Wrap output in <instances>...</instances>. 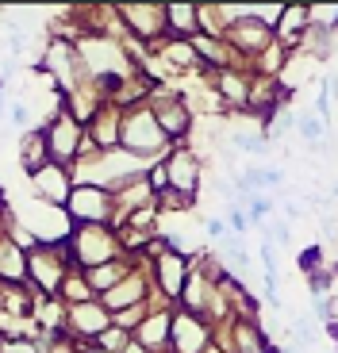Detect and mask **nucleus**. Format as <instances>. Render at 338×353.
<instances>
[{
  "mask_svg": "<svg viewBox=\"0 0 338 353\" xmlns=\"http://www.w3.org/2000/svg\"><path fill=\"white\" fill-rule=\"evenodd\" d=\"M154 188H166V169H154Z\"/></svg>",
  "mask_w": 338,
  "mask_h": 353,
  "instance_id": "17",
  "label": "nucleus"
},
{
  "mask_svg": "<svg viewBox=\"0 0 338 353\" xmlns=\"http://www.w3.org/2000/svg\"><path fill=\"white\" fill-rule=\"evenodd\" d=\"M127 353H143V350H139V345H131V350H127Z\"/></svg>",
  "mask_w": 338,
  "mask_h": 353,
  "instance_id": "19",
  "label": "nucleus"
},
{
  "mask_svg": "<svg viewBox=\"0 0 338 353\" xmlns=\"http://www.w3.org/2000/svg\"><path fill=\"white\" fill-rule=\"evenodd\" d=\"M123 139L131 150H158L161 146V131L154 123V115H139V119H127Z\"/></svg>",
  "mask_w": 338,
  "mask_h": 353,
  "instance_id": "1",
  "label": "nucleus"
},
{
  "mask_svg": "<svg viewBox=\"0 0 338 353\" xmlns=\"http://www.w3.org/2000/svg\"><path fill=\"white\" fill-rule=\"evenodd\" d=\"M77 327L85 330V334H100L104 330V315H100V307H77Z\"/></svg>",
  "mask_w": 338,
  "mask_h": 353,
  "instance_id": "10",
  "label": "nucleus"
},
{
  "mask_svg": "<svg viewBox=\"0 0 338 353\" xmlns=\"http://www.w3.org/2000/svg\"><path fill=\"white\" fill-rule=\"evenodd\" d=\"M166 173H173V176H169V185L181 188V196H185V200H192V188H196V161H192V154L181 150Z\"/></svg>",
  "mask_w": 338,
  "mask_h": 353,
  "instance_id": "2",
  "label": "nucleus"
},
{
  "mask_svg": "<svg viewBox=\"0 0 338 353\" xmlns=\"http://www.w3.org/2000/svg\"><path fill=\"white\" fill-rule=\"evenodd\" d=\"M0 115H4V81H0Z\"/></svg>",
  "mask_w": 338,
  "mask_h": 353,
  "instance_id": "18",
  "label": "nucleus"
},
{
  "mask_svg": "<svg viewBox=\"0 0 338 353\" xmlns=\"http://www.w3.org/2000/svg\"><path fill=\"white\" fill-rule=\"evenodd\" d=\"M158 273H161V284H166L169 296H177L181 281H185V257H161Z\"/></svg>",
  "mask_w": 338,
  "mask_h": 353,
  "instance_id": "5",
  "label": "nucleus"
},
{
  "mask_svg": "<svg viewBox=\"0 0 338 353\" xmlns=\"http://www.w3.org/2000/svg\"><path fill=\"white\" fill-rule=\"evenodd\" d=\"M154 123H158V131H166V134H181L188 127V115H185V108L169 104V108H161V112L154 115Z\"/></svg>",
  "mask_w": 338,
  "mask_h": 353,
  "instance_id": "6",
  "label": "nucleus"
},
{
  "mask_svg": "<svg viewBox=\"0 0 338 353\" xmlns=\"http://www.w3.org/2000/svg\"><path fill=\"white\" fill-rule=\"evenodd\" d=\"M231 223H235V227H239V230H246V223H250V219H246V215H242V212H235V215H231Z\"/></svg>",
  "mask_w": 338,
  "mask_h": 353,
  "instance_id": "16",
  "label": "nucleus"
},
{
  "mask_svg": "<svg viewBox=\"0 0 338 353\" xmlns=\"http://www.w3.org/2000/svg\"><path fill=\"white\" fill-rule=\"evenodd\" d=\"M43 134H27L23 139V165L31 169V173H39L43 169Z\"/></svg>",
  "mask_w": 338,
  "mask_h": 353,
  "instance_id": "8",
  "label": "nucleus"
},
{
  "mask_svg": "<svg viewBox=\"0 0 338 353\" xmlns=\"http://www.w3.org/2000/svg\"><path fill=\"white\" fill-rule=\"evenodd\" d=\"M315 261H319V250H308V254H300V269H315Z\"/></svg>",
  "mask_w": 338,
  "mask_h": 353,
  "instance_id": "13",
  "label": "nucleus"
},
{
  "mask_svg": "<svg viewBox=\"0 0 338 353\" xmlns=\"http://www.w3.org/2000/svg\"><path fill=\"white\" fill-rule=\"evenodd\" d=\"M0 273L4 276H23V257H19V250L12 246V242L0 246Z\"/></svg>",
  "mask_w": 338,
  "mask_h": 353,
  "instance_id": "9",
  "label": "nucleus"
},
{
  "mask_svg": "<svg viewBox=\"0 0 338 353\" xmlns=\"http://www.w3.org/2000/svg\"><path fill=\"white\" fill-rule=\"evenodd\" d=\"M166 16H169V23L173 27H181V31H192V16H196V8H166Z\"/></svg>",
  "mask_w": 338,
  "mask_h": 353,
  "instance_id": "11",
  "label": "nucleus"
},
{
  "mask_svg": "<svg viewBox=\"0 0 338 353\" xmlns=\"http://www.w3.org/2000/svg\"><path fill=\"white\" fill-rule=\"evenodd\" d=\"M123 16H135V27L139 31H150V35H158L161 27H166L161 8H123Z\"/></svg>",
  "mask_w": 338,
  "mask_h": 353,
  "instance_id": "7",
  "label": "nucleus"
},
{
  "mask_svg": "<svg viewBox=\"0 0 338 353\" xmlns=\"http://www.w3.org/2000/svg\"><path fill=\"white\" fill-rule=\"evenodd\" d=\"M12 123H16V127L27 123V108L23 104H12Z\"/></svg>",
  "mask_w": 338,
  "mask_h": 353,
  "instance_id": "14",
  "label": "nucleus"
},
{
  "mask_svg": "<svg viewBox=\"0 0 338 353\" xmlns=\"http://www.w3.org/2000/svg\"><path fill=\"white\" fill-rule=\"evenodd\" d=\"M208 234H212V239H223V223L212 219V223H208Z\"/></svg>",
  "mask_w": 338,
  "mask_h": 353,
  "instance_id": "15",
  "label": "nucleus"
},
{
  "mask_svg": "<svg viewBox=\"0 0 338 353\" xmlns=\"http://www.w3.org/2000/svg\"><path fill=\"white\" fill-rule=\"evenodd\" d=\"M319 131H323V123H319V119H300V134H304V139H319Z\"/></svg>",
  "mask_w": 338,
  "mask_h": 353,
  "instance_id": "12",
  "label": "nucleus"
},
{
  "mask_svg": "<svg viewBox=\"0 0 338 353\" xmlns=\"http://www.w3.org/2000/svg\"><path fill=\"white\" fill-rule=\"evenodd\" d=\"M73 215L100 219V215H104V192H97V188H77V192H73Z\"/></svg>",
  "mask_w": 338,
  "mask_h": 353,
  "instance_id": "4",
  "label": "nucleus"
},
{
  "mask_svg": "<svg viewBox=\"0 0 338 353\" xmlns=\"http://www.w3.org/2000/svg\"><path fill=\"white\" fill-rule=\"evenodd\" d=\"M50 139H54L50 146H54V154H58V158H66V154L77 150V127H73L70 115H62V119L50 127Z\"/></svg>",
  "mask_w": 338,
  "mask_h": 353,
  "instance_id": "3",
  "label": "nucleus"
}]
</instances>
